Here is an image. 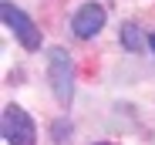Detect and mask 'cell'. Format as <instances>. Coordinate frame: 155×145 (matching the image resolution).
<instances>
[{"label":"cell","mask_w":155,"mask_h":145,"mask_svg":"<svg viewBox=\"0 0 155 145\" xmlns=\"http://www.w3.org/2000/svg\"><path fill=\"white\" fill-rule=\"evenodd\" d=\"M98 145H108V142H98Z\"/></svg>","instance_id":"7"},{"label":"cell","mask_w":155,"mask_h":145,"mask_svg":"<svg viewBox=\"0 0 155 145\" xmlns=\"http://www.w3.org/2000/svg\"><path fill=\"white\" fill-rule=\"evenodd\" d=\"M105 20H108L105 7L94 4V0H88V4H81V7L74 10V17H71V31H74V37L91 41V37H98V34H101Z\"/></svg>","instance_id":"4"},{"label":"cell","mask_w":155,"mask_h":145,"mask_svg":"<svg viewBox=\"0 0 155 145\" xmlns=\"http://www.w3.org/2000/svg\"><path fill=\"white\" fill-rule=\"evenodd\" d=\"M0 132H4V142H7V145H34V142H37L34 118L24 111L20 105H7V108H4Z\"/></svg>","instance_id":"2"},{"label":"cell","mask_w":155,"mask_h":145,"mask_svg":"<svg viewBox=\"0 0 155 145\" xmlns=\"http://www.w3.org/2000/svg\"><path fill=\"white\" fill-rule=\"evenodd\" d=\"M118 41H121L125 51H142V47H145V37H142V31H138L135 20H125L118 27Z\"/></svg>","instance_id":"5"},{"label":"cell","mask_w":155,"mask_h":145,"mask_svg":"<svg viewBox=\"0 0 155 145\" xmlns=\"http://www.w3.org/2000/svg\"><path fill=\"white\" fill-rule=\"evenodd\" d=\"M47 81H51V91H54L58 105H71L74 98V61L64 47H51L47 51Z\"/></svg>","instance_id":"1"},{"label":"cell","mask_w":155,"mask_h":145,"mask_svg":"<svg viewBox=\"0 0 155 145\" xmlns=\"http://www.w3.org/2000/svg\"><path fill=\"white\" fill-rule=\"evenodd\" d=\"M0 14H4L7 31L20 41L24 51H41V31H37V24L24 14L20 7H14V0H4V4H0Z\"/></svg>","instance_id":"3"},{"label":"cell","mask_w":155,"mask_h":145,"mask_svg":"<svg viewBox=\"0 0 155 145\" xmlns=\"http://www.w3.org/2000/svg\"><path fill=\"white\" fill-rule=\"evenodd\" d=\"M148 44H152V51H155V31H152V34H148Z\"/></svg>","instance_id":"6"}]
</instances>
